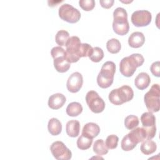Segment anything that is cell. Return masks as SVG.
Returning a JSON list of instances; mask_svg holds the SVG:
<instances>
[{
    "label": "cell",
    "instance_id": "9",
    "mask_svg": "<svg viewBox=\"0 0 160 160\" xmlns=\"http://www.w3.org/2000/svg\"><path fill=\"white\" fill-rule=\"evenodd\" d=\"M50 150L53 157L58 160H69L72 158L71 151L62 141H57L52 142Z\"/></svg>",
    "mask_w": 160,
    "mask_h": 160
},
{
    "label": "cell",
    "instance_id": "18",
    "mask_svg": "<svg viewBox=\"0 0 160 160\" xmlns=\"http://www.w3.org/2000/svg\"><path fill=\"white\" fill-rule=\"evenodd\" d=\"M66 131L67 134L72 138L77 137L80 131V123L78 120H70L66 123Z\"/></svg>",
    "mask_w": 160,
    "mask_h": 160
},
{
    "label": "cell",
    "instance_id": "22",
    "mask_svg": "<svg viewBox=\"0 0 160 160\" xmlns=\"http://www.w3.org/2000/svg\"><path fill=\"white\" fill-rule=\"evenodd\" d=\"M66 111L67 114L69 116H78L82 112V106L78 102H72L68 105Z\"/></svg>",
    "mask_w": 160,
    "mask_h": 160
},
{
    "label": "cell",
    "instance_id": "29",
    "mask_svg": "<svg viewBox=\"0 0 160 160\" xmlns=\"http://www.w3.org/2000/svg\"><path fill=\"white\" fill-rule=\"evenodd\" d=\"M121 146L122 150L125 151H129L132 150L136 146V144H134L129 138L128 135L126 134L125 136L123 137L121 142Z\"/></svg>",
    "mask_w": 160,
    "mask_h": 160
},
{
    "label": "cell",
    "instance_id": "27",
    "mask_svg": "<svg viewBox=\"0 0 160 160\" xmlns=\"http://www.w3.org/2000/svg\"><path fill=\"white\" fill-rule=\"evenodd\" d=\"M139 119L135 115H129L124 120V126L128 129H132L139 124Z\"/></svg>",
    "mask_w": 160,
    "mask_h": 160
},
{
    "label": "cell",
    "instance_id": "28",
    "mask_svg": "<svg viewBox=\"0 0 160 160\" xmlns=\"http://www.w3.org/2000/svg\"><path fill=\"white\" fill-rule=\"evenodd\" d=\"M104 52L101 48H100L99 47H94L93 48L92 52L89 56V58L92 62H98L102 59V58H104Z\"/></svg>",
    "mask_w": 160,
    "mask_h": 160
},
{
    "label": "cell",
    "instance_id": "12",
    "mask_svg": "<svg viewBox=\"0 0 160 160\" xmlns=\"http://www.w3.org/2000/svg\"><path fill=\"white\" fill-rule=\"evenodd\" d=\"M128 135L130 139L136 145L138 143L148 139L147 132L144 127L134 128L128 134Z\"/></svg>",
    "mask_w": 160,
    "mask_h": 160
},
{
    "label": "cell",
    "instance_id": "19",
    "mask_svg": "<svg viewBox=\"0 0 160 160\" xmlns=\"http://www.w3.org/2000/svg\"><path fill=\"white\" fill-rule=\"evenodd\" d=\"M48 129L51 135L57 136L61 132L62 124L58 119L52 118L48 121Z\"/></svg>",
    "mask_w": 160,
    "mask_h": 160
},
{
    "label": "cell",
    "instance_id": "14",
    "mask_svg": "<svg viewBox=\"0 0 160 160\" xmlns=\"http://www.w3.org/2000/svg\"><path fill=\"white\" fill-rule=\"evenodd\" d=\"M100 132L99 126L94 122H88L82 128V134L88 138L93 139L96 138Z\"/></svg>",
    "mask_w": 160,
    "mask_h": 160
},
{
    "label": "cell",
    "instance_id": "11",
    "mask_svg": "<svg viewBox=\"0 0 160 160\" xmlns=\"http://www.w3.org/2000/svg\"><path fill=\"white\" fill-rule=\"evenodd\" d=\"M82 83L83 78L82 74L79 72H74L68 78L66 82V87L69 92L75 93L81 89Z\"/></svg>",
    "mask_w": 160,
    "mask_h": 160
},
{
    "label": "cell",
    "instance_id": "4",
    "mask_svg": "<svg viewBox=\"0 0 160 160\" xmlns=\"http://www.w3.org/2000/svg\"><path fill=\"white\" fill-rule=\"evenodd\" d=\"M134 97V92L131 87L123 85L119 88L112 89L109 94V101L114 105H121L131 101Z\"/></svg>",
    "mask_w": 160,
    "mask_h": 160
},
{
    "label": "cell",
    "instance_id": "13",
    "mask_svg": "<svg viewBox=\"0 0 160 160\" xmlns=\"http://www.w3.org/2000/svg\"><path fill=\"white\" fill-rule=\"evenodd\" d=\"M66 98L61 93H56L51 95L48 99V106L52 109H58L63 106Z\"/></svg>",
    "mask_w": 160,
    "mask_h": 160
},
{
    "label": "cell",
    "instance_id": "5",
    "mask_svg": "<svg viewBox=\"0 0 160 160\" xmlns=\"http://www.w3.org/2000/svg\"><path fill=\"white\" fill-rule=\"evenodd\" d=\"M82 43L80 39L76 36L70 37L66 44L65 57L70 63L78 62L81 58Z\"/></svg>",
    "mask_w": 160,
    "mask_h": 160
},
{
    "label": "cell",
    "instance_id": "10",
    "mask_svg": "<svg viewBox=\"0 0 160 160\" xmlns=\"http://www.w3.org/2000/svg\"><path fill=\"white\" fill-rule=\"evenodd\" d=\"M152 19L151 13L148 10L134 11L131 18L132 23L136 27H144L149 25Z\"/></svg>",
    "mask_w": 160,
    "mask_h": 160
},
{
    "label": "cell",
    "instance_id": "31",
    "mask_svg": "<svg viewBox=\"0 0 160 160\" xmlns=\"http://www.w3.org/2000/svg\"><path fill=\"white\" fill-rule=\"evenodd\" d=\"M79 4L83 10L89 11L94 8L95 1L94 0H80Z\"/></svg>",
    "mask_w": 160,
    "mask_h": 160
},
{
    "label": "cell",
    "instance_id": "16",
    "mask_svg": "<svg viewBox=\"0 0 160 160\" xmlns=\"http://www.w3.org/2000/svg\"><path fill=\"white\" fill-rule=\"evenodd\" d=\"M145 42V37L141 32L136 31L132 32L128 38L129 45L133 48L141 47Z\"/></svg>",
    "mask_w": 160,
    "mask_h": 160
},
{
    "label": "cell",
    "instance_id": "24",
    "mask_svg": "<svg viewBox=\"0 0 160 160\" xmlns=\"http://www.w3.org/2000/svg\"><path fill=\"white\" fill-rule=\"evenodd\" d=\"M106 48L110 53L116 54L121 50V42L118 39L116 38H112L108 40L106 42Z\"/></svg>",
    "mask_w": 160,
    "mask_h": 160
},
{
    "label": "cell",
    "instance_id": "20",
    "mask_svg": "<svg viewBox=\"0 0 160 160\" xmlns=\"http://www.w3.org/2000/svg\"><path fill=\"white\" fill-rule=\"evenodd\" d=\"M141 121L144 128H149L156 126V118L151 112H145L141 116Z\"/></svg>",
    "mask_w": 160,
    "mask_h": 160
},
{
    "label": "cell",
    "instance_id": "6",
    "mask_svg": "<svg viewBox=\"0 0 160 160\" xmlns=\"http://www.w3.org/2000/svg\"><path fill=\"white\" fill-rule=\"evenodd\" d=\"M160 88L158 84H154L144 96V101L149 112H155L160 108Z\"/></svg>",
    "mask_w": 160,
    "mask_h": 160
},
{
    "label": "cell",
    "instance_id": "2",
    "mask_svg": "<svg viewBox=\"0 0 160 160\" xmlns=\"http://www.w3.org/2000/svg\"><path fill=\"white\" fill-rule=\"evenodd\" d=\"M112 28L115 33L123 36L129 30V24L128 21V13L123 8L118 7L113 12Z\"/></svg>",
    "mask_w": 160,
    "mask_h": 160
},
{
    "label": "cell",
    "instance_id": "7",
    "mask_svg": "<svg viewBox=\"0 0 160 160\" xmlns=\"http://www.w3.org/2000/svg\"><path fill=\"white\" fill-rule=\"evenodd\" d=\"M59 16L61 19L68 22L76 23L81 18V12L72 5L65 3L62 4L59 8Z\"/></svg>",
    "mask_w": 160,
    "mask_h": 160
},
{
    "label": "cell",
    "instance_id": "8",
    "mask_svg": "<svg viewBox=\"0 0 160 160\" xmlns=\"http://www.w3.org/2000/svg\"><path fill=\"white\" fill-rule=\"evenodd\" d=\"M86 101L90 110L94 113H100L102 112L105 108L104 100L95 91L91 90L87 92L86 95Z\"/></svg>",
    "mask_w": 160,
    "mask_h": 160
},
{
    "label": "cell",
    "instance_id": "21",
    "mask_svg": "<svg viewBox=\"0 0 160 160\" xmlns=\"http://www.w3.org/2000/svg\"><path fill=\"white\" fill-rule=\"evenodd\" d=\"M156 149V143L151 139H146L142 142L140 147L141 151L145 155H149L154 152Z\"/></svg>",
    "mask_w": 160,
    "mask_h": 160
},
{
    "label": "cell",
    "instance_id": "33",
    "mask_svg": "<svg viewBox=\"0 0 160 160\" xmlns=\"http://www.w3.org/2000/svg\"><path fill=\"white\" fill-rule=\"evenodd\" d=\"M114 0H101L99 1V3L101 6L106 9L110 8L114 4Z\"/></svg>",
    "mask_w": 160,
    "mask_h": 160
},
{
    "label": "cell",
    "instance_id": "17",
    "mask_svg": "<svg viewBox=\"0 0 160 160\" xmlns=\"http://www.w3.org/2000/svg\"><path fill=\"white\" fill-rule=\"evenodd\" d=\"M151 82V78L149 74L144 72H141L136 77L134 84L136 88L140 90L147 88Z\"/></svg>",
    "mask_w": 160,
    "mask_h": 160
},
{
    "label": "cell",
    "instance_id": "15",
    "mask_svg": "<svg viewBox=\"0 0 160 160\" xmlns=\"http://www.w3.org/2000/svg\"><path fill=\"white\" fill-rule=\"evenodd\" d=\"M70 66L71 63L66 59L65 54L54 58V67L58 72H65L69 70Z\"/></svg>",
    "mask_w": 160,
    "mask_h": 160
},
{
    "label": "cell",
    "instance_id": "23",
    "mask_svg": "<svg viewBox=\"0 0 160 160\" xmlns=\"http://www.w3.org/2000/svg\"><path fill=\"white\" fill-rule=\"evenodd\" d=\"M93 151L99 156H102L108 152V148L106 147L104 141L99 139L94 142L93 144Z\"/></svg>",
    "mask_w": 160,
    "mask_h": 160
},
{
    "label": "cell",
    "instance_id": "1",
    "mask_svg": "<svg viewBox=\"0 0 160 160\" xmlns=\"http://www.w3.org/2000/svg\"><path fill=\"white\" fill-rule=\"evenodd\" d=\"M144 61V57L141 54H132L121 60L119 71L124 76L131 77L135 72L136 68L142 65Z\"/></svg>",
    "mask_w": 160,
    "mask_h": 160
},
{
    "label": "cell",
    "instance_id": "25",
    "mask_svg": "<svg viewBox=\"0 0 160 160\" xmlns=\"http://www.w3.org/2000/svg\"><path fill=\"white\" fill-rule=\"evenodd\" d=\"M77 146L81 150H86L89 149L92 143V139L88 138L82 134L78 138L77 140Z\"/></svg>",
    "mask_w": 160,
    "mask_h": 160
},
{
    "label": "cell",
    "instance_id": "32",
    "mask_svg": "<svg viewBox=\"0 0 160 160\" xmlns=\"http://www.w3.org/2000/svg\"><path fill=\"white\" fill-rule=\"evenodd\" d=\"M159 65L160 62L159 61H156L152 63V64L150 66V70L152 72V74L156 76V77H159Z\"/></svg>",
    "mask_w": 160,
    "mask_h": 160
},
{
    "label": "cell",
    "instance_id": "30",
    "mask_svg": "<svg viewBox=\"0 0 160 160\" xmlns=\"http://www.w3.org/2000/svg\"><path fill=\"white\" fill-rule=\"evenodd\" d=\"M119 138L115 134H111L108 136L106 139L105 144L106 147L110 149H114L117 148Z\"/></svg>",
    "mask_w": 160,
    "mask_h": 160
},
{
    "label": "cell",
    "instance_id": "26",
    "mask_svg": "<svg viewBox=\"0 0 160 160\" xmlns=\"http://www.w3.org/2000/svg\"><path fill=\"white\" fill-rule=\"evenodd\" d=\"M69 38V34L68 31L65 30H60L58 31V32L56 33L55 40H56V42L59 46H63L66 45V42Z\"/></svg>",
    "mask_w": 160,
    "mask_h": 160
},
{
    "label": "cell",
    "instance_id": "3",
    "mask_svg": "<svg viewBox=\"0 0 160 160\" xmlns=\"http://www.w3.org/2000/svg\"><path fill=\"white\" fill-rule=\"evenodd\" d=\"M116 71V64L112 61H106L101 69L97 77V83L101 88H108L113 82Z\"/></svg>",
    "mask_w": 160,
    "mask_h": 160
}]
</instances>
